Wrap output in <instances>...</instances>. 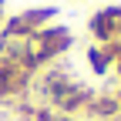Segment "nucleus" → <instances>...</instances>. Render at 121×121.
<instances>
[{
  "label": "nucleus",
  "mask_w": 121,
  "mask_h": 121,
  "mask_svg": "<svg viewBox=\"0 0 121 121\" xmlns=\"http://www.w3.org/2000/svg\"><path fill=\"white\" fill-rule=\"evenodd\" d=\"M71 44H74L71 27H60V24H57V27H40V30H34L30 37L20 40V60L37 74V71H44V67H51V60H57Z\"/></svg>",
  "instance_id": "1"
},
{
  "label": "nucleus",
  "mask_w": 121,
  "mask_h": 121,
  "mask_svg": "<svg viewBox=\"0 0 121 121\" xmlns=\"http://www.w3.org/2000/svg\"><path fill=\"white\" fill-rule=\"evenodd\" d=\"M30 84H34V71L20 57H0V101L24 98Z\"/></svg>",
  "instance_id": "2"
},
{
  "label": "nucleus",
  "mask_w": 121,
  "mask_h": 121,
  "mask_svg": "<svg viewBox=\"0 0 121 121\" xmlns=\"http://www.w3.org/2000/svg\"><path fill=\"white\" fill-rule=\"evenodd\" d=\"M57 17V7H34V10H24L17 17H10L0 24V40H24L30 37L34 30L47 27V20Z\"/></svg>",
  "instance_id": "3"
},
{
  "label": "nucleus",
  "mask_w": 121,
  "mask_h": 121,
  "mask_svg": "<svg viewBox=\"0 0 121 121\" xmlns=\"http://www.w3.org/2000/svg\"><path fill=\"white\" fill-rule=\"evenodd\" d=\"M91 118H101V121H121V104L118 94H94L84 108Z\"/></svg>",
  "instance_id": "4"
},
{
  "label": "nucleus",
  "mask_w": 121,
  "mask_h": 121,
  "mask_svg": "<svg viewBox=\"0 0 121 121\" xmlns=\"http://www.w3.org/2000/svg\"><path fill=\"white\" fill-rule=\"evenodd\" d=\"M87 64H91V71H94L98 78H104V74H108V67L114 64L111 47H108V44H91V47H87Z\"/></svg>",
  "instance_id": "5"
},
{
  "label": "nucleus",
  "mask_w": 121,
  "mask_h": 121,
  "mask_svg": "<svg viewBox=\"0 0 121 121\" xmlns=\"http://www.w3.org/2000/svg\"><path fill=\"white\" fill-rule=\"evenodd\" d=\"M34 121H57V114H54L51 108H37V111H34Z\"/></svg>",
  "instance_id": "6"
},
{
  "label": "nucleus",
  "mask_w": 121,
  "mask_h": 121,
  "mask_svg": "<svg viewBox=\"0 0 121 121\" xmlns=\"http://www.w3.org/2000/svg\"><path fill=\"white\" fill-rule=\"evenodd\" d=\"M57 121H81V118H78V114H60Z\"/></svg>",
  "instance_id": "7"
}]
</instances>
